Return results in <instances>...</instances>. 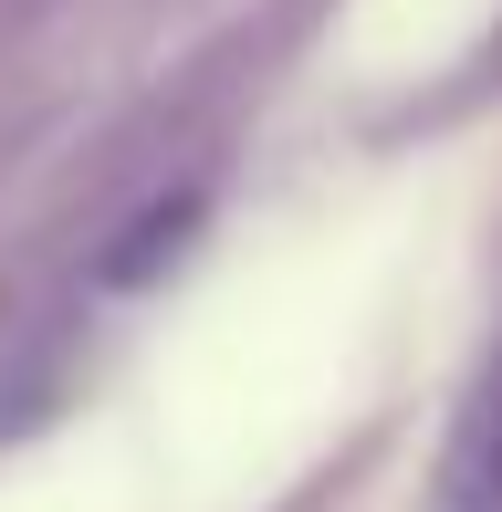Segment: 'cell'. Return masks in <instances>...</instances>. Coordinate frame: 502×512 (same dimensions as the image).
<instances>
[{"label": "cell", "mask_w": 502, "mask_h": 512, "mask_svg": "<svg viewBox=\"0 0 502 512\" xmlns=\"http://www.w3.org/2000/svg\"><path fill=\"white\" fill-rule=\"evenodd\" d=\"M189 230H199V189H178V199H157V209H136L126 220V241L95 262V283L105 293H136V283H157V272L189 251Z\"/></svg>", "instance_id": "6da1fadb"}]
</instances>
